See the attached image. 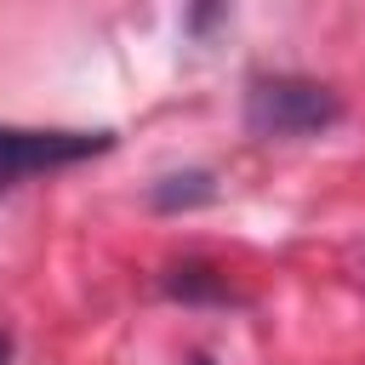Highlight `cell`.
Listing matches in <instances>:
<instances>
[{
    "label": "cell",
    "instance_id": "1",
    "mask_svg": "<svg viewBox=\"0 0 365 365\" xmlns=\"http://www.w3.org/2000/svg\"><path fill=\"white\" fill-rule=\"evenodd\" d=\"M342 103L314 86V80H291V74H274V80H251V97H245V125L257 137H314L325 125H336Z\"/></svg>",
    "mask_w": 365,
    "mask_h": 365
},
{
    "label": "cell",
    "instance_id": "5",
    "mask_svg": "<svg viewBox=\"0 0 365 365\" xmlns=\"http://www.w3.org/2000/svg\"><path fill=\"white\" fill-rule=\"evenodd\" d=\"M0 365H6V336H0Z\"/></svg>",
    "mask_w": 365,
    "mask_h": 365
},
{
    "label": "cell",
    "instance_id": "2",
    "mask_svg": "<svg viewBox=\"0 0 365 365\" xmlns=\"http://www.w3.org/2000/svg\"><path fill=\"white\" fill-rule=\"evenodd\" d=\"M108 148V137H86V131H6L0 125V188H11L17 177L29 171H46V165H68V160H86Z\"/></svg>",
    "mask_w": 365,
    "mask_h": 365
},
{
    "label": "cell",
    "instance_id": "3",
    "mask_svg": "<svg viewBox=\"0 0 365 365\" xmlns=\"http://www.w3.org/2000/svg\"><path fill=\"white\" fill-rule=\"evenodd\" d=\"M177 274H182V279H171L177 297H222V285H217L205 268H177Z\"/></svg>",
    "mask_w": 365,
    "mask_h": 365
},
{
    "label": "cell",
    "instance_id": "4",
    "mask_svg": "<svg viewBox=\"0 0 365 365\" xmlns=\"http://www.w3.org/2000/svg\"><path fill=\"white\" fill-rule=\"evenodd\" d=\"M222 6H228V0H188V29H194V34H211L217 17H222Z\"/></svg>",
    "mask_w": 365,
    "mask_h": 365
},
{
    "label": "cell",
    "instance_id": "6",
    "mask_svg": "<svg viewBox=\"0 0 365 365\" xmlns=\"http://www.w3.org/2000/svg\"><path fill=\"white\" fill-rule=\"evenodd\" d=\"M194 365H211V359H194Z\"/></svg>",
    "mask_w": 365,
    "mask_h": 365
}]
</instances>
